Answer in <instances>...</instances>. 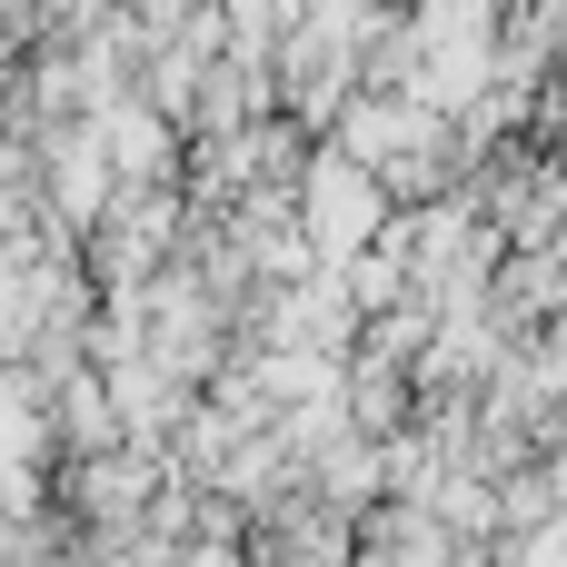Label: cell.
<instances>
[{
  "label": "cell",
  "instance_id": "obj_1",
  "mask_svg": "<svg viewBox=\"0 0 567 567\" xmlns=\"http://www.w3.org/2000/svg\"><path fill=\"white\" fill-rule=\"evenodd\" d=\"M289 229L309 239V259H329V269H349L379 229H389V189L359 169V159H339V150H309L299 159V209H289Z\"/></svg>",
  "mask_w": 567,
  "mask_h": 567
},
{
  "label": "cell",
  "instance_id": "obj_2",
  "mask_svg": "<svg viewBox=\"0 0 567 567\" xmlns=\"http://www.w3.org/2000/svg\"><path fill=\"white\" fill-rule=\"evenodd\" d=\"M40 150H50V179H60V209H70V219H90V209L110 199V159H100L90 120H80V130H50Z\"/></svg>",
  "mask_w": 567,
  "mask_h": 567
},
{
  "label": "cell",
  "instance_id": "obj_3",
  "mask_svg": "<svg viewBox=\"0 0 567 567\" xmlns=\"http://www.w3.org/2000/svg\"><path fill=\"white\" fill-rule=\"evenodd\" d=\"M199 0H140V30H159V40H179V20H189Z\"/></svg>",
  "mask_w": 567,
  "mask_h": 567
}]
</instances>
